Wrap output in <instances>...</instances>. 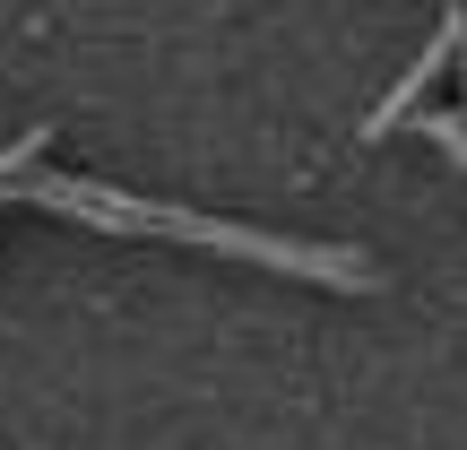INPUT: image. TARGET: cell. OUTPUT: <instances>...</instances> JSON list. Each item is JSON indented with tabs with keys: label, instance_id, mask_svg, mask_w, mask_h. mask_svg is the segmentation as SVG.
<instances>
[{
	"label": "cell",
	"instance_id": "3",
	"mask_svg": "<svg viewBox=\"0 0 467 450\" xmlns=\"http://www.w3.org/2000/svg\"><path fill=\"white\" fill-rule=\"evenodd\" d=\"M459 78H467V52H459ZM416 131H424V139H441V148L467 165V104H459V113H416Z\"/></svg>",
	"mask_w": 467,
	"mask_h": 450
},
{
	"label": "cell",
	"instance_id": "1",
	"mask_svg": "<svg viewBox=\"0 0 467 450\" xmlns=\"http://www.w3.org/2000/svg\"><path fill=\"white\" fill-rule=\"evenodd\" d=\"M52 131H26L0 148V208H52L69 225L96 234H156V243H191V251H225V260L277 268V277L329 286V295H372V260L347 243H303V234H268V225H234L217 208H173V200H139V191L87 183V173H52Z\"/></svg>",
	"mask_w": 467,
	"mask_h": 450
},
{
	"label": "cell",
	"instance_id": "2",
	"mask_svg": "<svg viewBox=\"0 0 467 450\" xmlns=\"http://www.w3.org/2000/svg\"><path fill=\"white\" fill-rule=\"evenodd\" d=\"M459 52H467V9H451V17L433 26V44H424L416 61H407V78H399V87H389V96L364 113V131H355V139H389V131H407V121L424 113V87H433L441 69L459 61Z\"/></svg>",
	"mask_w": 467,
	"mask_h": 450
}]
</instances>
